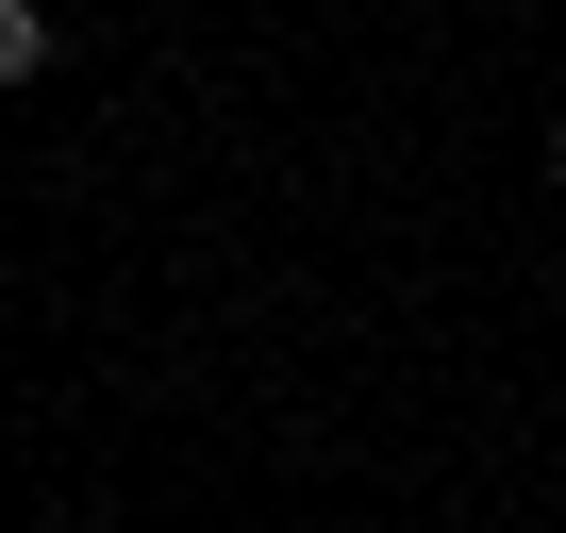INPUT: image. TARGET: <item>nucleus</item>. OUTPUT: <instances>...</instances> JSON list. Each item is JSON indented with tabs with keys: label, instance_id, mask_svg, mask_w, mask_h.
<instances>
[{
	"label": "nucleus",
	"instance_id": "f257e3e1",
	"mask_svg": "<svg viewBox=\"0 0 566 533\" xmlns=\"http://www.w3.org/2000/svg\"><path fill=\"white\" fill-rule=\"evenodd\" d=\"M51 67V0H0V84H34Z\"/></svg>",
	"mask_w": 566,
	"mask_h": 533
}]
</instances>
